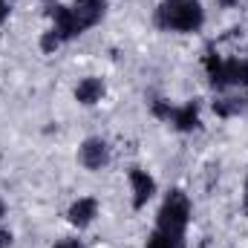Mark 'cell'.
Returning <instances> with one entry per match:
<instances>
[{
    "instance_id": "obj_1",
    "label": "cell",
    "mask_w": 248,
    "mask_h": 248,
    "mask_svg": "<svg viewBox=\"0 0 248 248\" xmlns=\"http://www.w3.org/2000/svg\"><path fill=\"white\" fill-rule=\"evenodd\" d=\"M153 26L162 32L196 35L205 26V9L199 0H162L153 12Z\"/></svg>"
},
{
    "instance_id": "obj_2",
    "label": "cell",
    "mask_w": 248,
    "mask_h": 248,
    "mask_svg": "<svg viewBox=\"0 0 248 248\" xmlns=\"http://www.w3.org/2000/svg\"><path fill=\"white\" fill-rule=\"evenodd\" d=\"M193 219V202L182 187H170L156 211V228L176 234V237H187V225Z\"/></svg>"
},
{
    "instance_id": "obj_3",
    "label": "cell",
    "mask_w": 248,
    "mask_h": 248,
    "mask_svg": "<svg viewBox=\"0 0 248 248\" xmlns=\"http://www.w3.org/2000/svg\"><path fill=\"white\" fill-rule=\"evenodd\" d=\"M75 159H78V165H81L87 173H101V170H107L110 162H113V147H110V141L101 139V136H87V139L78 144Z\"/></svg>"
},
{
    "instance_id": "obj_4",
    "label": "cell",
    "mask_w": 248,
    "mask_h": 248,
    "mask_svg": "<svg viewBox=\"0 0 248 248\" xmlns=\"http://www.w3.org/2000/svg\"><path fill=\"white\" fill-rule=\"evenodd\" d=\"M44 12H46V17H49V29L63 41V46L84 35L81 26H78V20H75V15H72V9H69V3L46 0V9H44Z\"/></svg>"
},
{
    "instance_id": "obj_5",
    "label": "cell",
    "mask_w": 248,
    "mask_h": 248,
    "mask_svg": "<svg viewBox=\"0 0 248 248\" xmlns=\"http://www.w3.org/2000/svg\"><path fill=\"white\" fill-rule=\"evenodd\" d=\"M127 185H130V205H133V211H144L156 199V193H159V182L144 168H130L127 170Z\"/></svg>"
},
{
    "instance_id": "obj_6",
    "label": "cell",
    "mask_w": 248,
    "mask_h": 248,
    "mask_svg": "<svg viewBox=\"0 0 248 248\" xmlns=\"http://www.w3.org/2000/svg\"><path fill=\"white\" fill-rule=\"evenodd\" d=\"M98 214H101V202H98V196H78V199H72L69 202V208H66V222L75 228V231H87L95 219H98Z\"/></svg>"
},
{
    "instance_id": "obj_7",
    "label": "cell",
    "mask_w": 248,
    "mask_h": 248,
    "mask_svg": "<svg viewBox=\"0 0 248 248\" xmlns=\"http://www.w3.org/2000/svg\"><path fill=\"white\" fill-rule=\"evenodd\" d=\"M69 9H72V15H75V20H78L81 32H90V29H95V26L107 17L110 0H72Z\"/></svg>"
},
{
    "instance_id": "obj_8",
    "label": "cell",
    "mask_w": 248,
    "mask_h": 248,
    "mask_svg": "<svg viewBox=\"0 0 248 248\" xmlns=\"http://www.w3.org/2000/svg\"><path fill=\"white\" fill-rule=\"evenodd\" d=\"M104 95H107V84H104L101 75H84V78L72 87V98H75V104H81V107H95V104L104 101Z\"/></svg>"
},
{
    "instance_id": "obj_9",
    "label": "cell",
    "mask_w": 248,
    "mask_h": 248,
    "mask_svg": "<svg viewBox=\"0 0 248 248\" xmlns=\"http://www.w3.org/2000/svg\"><path fill=\"white\" fill-rule=\"evenodd\" d=\"M170 127L176 130V133H196V130H202V107H199V101H185V104H176L173 107V116H170Z\"/></svg>"
},
{
    "instance_id": "obj_10",
    "label": "cell",
    "mask_w": 248,
    "mask_h": 248,
    "mask_svg": "<svg viewBox=\"0 0 248 248\" xmlns=\"http://www.w3.org/2000/svg\"><path fill=\"white\" fill-rule=\"evenodd\" d=\"M202 69H205L208 87H211L214 93H231V90H228V81H225V58H222L214 46H208V49H205Z\"/></svg>"
},
{
    "instance_id": "obj_11",
    "label": "cell",
    "mask_w": 248,
    "mask_h": 248,
    "mask_svg": "<svg viewBox=\"0 0 248 248\" xmlns=\"http://www.w3.org/2000/svg\"><path fill=\"white\" fill-rule=\"evenodd\" d=\"M211 110H214L217 119L228 122V119H237V116L246 110V98H243V95H231V93H217Z\"/></svg>"
},
{
    "instance_id": "obj_12",
    "label": "cell",
    "mask_w": 248,
    "mask_h": 248,
    "mask_svg": "<svg viewBox=\"0 0 248 248\" xmlns=\"http://www.w3.org/2000/svg\"><path fill=\"white\" fill-rule=\"evenodd\" d=\"M225 81L228 90H248V55L225 58Z\"/></svg>"
},
{
    "instance_id": "obj_13",
    "label": "cell",
    "mask_w": 248,
    "mask_h": 248,
    "mask_svg": "<svg viewBox=\"0 0 248 248\" xmlns=\"http://www.w3.org/2000/svg\"><path fill=\"white\" fill-rule=\"evenodd\" d=\"M187 237H176V234H168L162 228H153L147 237H144V248H185Z\"/></svg>"
},
{
    "instance_id": "obj_14",
    "label": "cell",
    "mask_w": 248,
    "mask_h": 248,
    "mask_svg": "<svg viewBox=\"0 0 248 248\" xmlns=\"http://www.w3.org/2000/svg\"><path fill=\"white\" fill-rule=\"evenodd\" d=\"M61 46H63V41L52 32V29H49V26H46V29L41 32V38H38V49H41L44 55H55Z\"/></svg>"
},
{
    "instance_id": "obj_15",
    "label": "cell",
    "mask_w": 248,
    "mask_h": 248,
    "mask_svg": "<svg viewBox=\"0 0 248 248\" xmlns=\"http://www.w3.org/2000/svg\"><path fill=\"white\" fill-rule=\"evenodd\" d=\"M173 101H168V98H156V101H150V116L156 119V122L168 124L170 122V116H173Z\"/></svg>"
},
{
    "instance_id": "obj_16",
    "label": "cell",
    "mask_w": 248,
    "mask_h": 248,
    "mask_svg": "<svg viewBox=\"0 0 248 248\" xmlns=\"http://www.w3.org/2000/svg\"><path fill=\"white\" fill-rule=\"evenodd\" d=\"M52 248H87V246H84V240H78V237H63L58 243H52Z\"/></svg>"
},
{
    "instance_id": "obj_17",
    "label": "cell",
    "mask_w": 248,
    "mask_h": 248,
    "mask_svg": "<svg viewBox=\"0 0 248 248\" xmlns=\"http://www.w3.org/2000/svg\"><path fill=\"white\" fill-rule=\"evenodd\" d=\"M12 243H15V234L0 225V248H12Z\"/></svg>"
},
{
    "instance_id": "obj_18",
    "label": "cell",
    "mask_w": 248,
    "mask_h": 248,
    "mask_svg": "<svg viewBox=\"0 0 248 248\" xmlns=\"http://www.w3.org/2000/svg\"><path fill=\"white\" fill-rule=\"evenodd\" d=\"M243 0H217V6L222 9V12H231V9H237Z\"/></svg>"
},
{
    "instance_id": "obj_19",
    "label": "cell",
    "mask_w": 248,
    "mask_h": 248,
    "mask_svg": "<svg viewBox=\"0 0 248 248\" xmlns=\"http://www.w3.org/2000/svg\"><path fill=\"white\" fill-rule=\"evenodd\" d=\"M9 12H12V9H9V0H0V26L9 20Z\"/></svg>"
},
{
    "instance_id": "obj_20",
    "label": "cell",
    "mask_w": 248,
    "mask_h": 248,
    "mask_svg": "<svg viewBox=\"0 0 248 248\" xmlns=\"http://www.w3.org/2000/svg\"><path fill=\"white\" fill-rule=\"evenodd\" d=\"M243 208L248 211V173H246V179H243Z\"/></svg>"
},
{
    "instance_id": "obj_21",
    "label": "cell",
    "mask_w": 248,
    "mask_h": 248,
    "mask_svg": "<svg viewBox=\"0 0 248 248\" xmlns=\"http://www.w3.org/2000/svg\"><path fill=\"white\" fill-rule=\"evenodd\" d=\"M6 211H9V208H6V202L0 199V225H3V217H6Z\"/></svg>"
},
{
    "instance_id": "obj_22",
    "label": "cell",
    "mask_w": 248,
    "mask_h": 248,
    "mask_svg": "<svg viewBox=\"0 0 248 248\" xmlns=\"http://www.w3.org/2000/svg\"><path fill=\"white\" fill-rule=\"evenodd\" d=\"M243 98H246V107H248V90H246V95H243Z\"/></svg>"
}]
</instances>
